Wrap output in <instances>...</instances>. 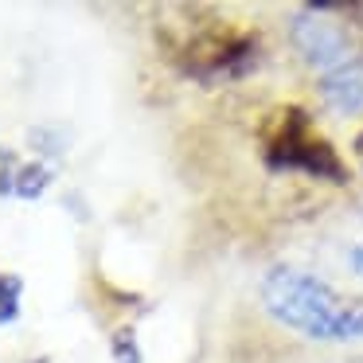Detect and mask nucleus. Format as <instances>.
<instances>
[{"mask_svg":"<svg viewBox=\"0 0 363 363\" xmlns=\"http://www.w3.org/2000/svg\"><path fill=\"white\" fill-rule=\"evenodd\" d=\"M347 12L308 4L293 16L289 35L320 79L324 102L336 113H363V20H347Z\"/></svg>","mask_w":363,"mask_h":363,"instance_id":"f257e3e1","label":"nucleus"},{"mask_svg":"<svg viewBox=\"0 0 363 363\" xmlns=\"http://www.w3.org/2000/svg\"><path fill=\"white\" fill-rule=\"evenodd\" d=\"M262 308L277 324L308 340H328V344L363 340V297H347L305 269H269L262 281Z\"/></svg>","mask_w":363,"mask_h":363,"instance_id":"f03ea898","label":"nucleus"},{"mask_svg":"<svg viewBox=\"0 0 363 363\" xmlns=\"http://www.w3.org/2000/svg\"><path fill=\"white\" fill-rule=\"evenodd\" d=\"M262 160L274 172H301L332 184L347 180L344 160L313 129V121L301 106H281L266 118V125H262Z\"/></svg>","mask_w":363,"mask_h":363,"instance_id":"7ed1b4c3","label":"nucleus"},{"mask_svg":"<svg viewBox=\"0 0 363 363\" xmlns=\"http://www.w3.org/2000/svg\"><path fill=\"white\" fill-rule=\"evenodd\" d=\"M168 55L180 63L184 74L196 79H223V74H242L258 55L254 32L227 24V20H196L184 28V35L168 40Z\"/></svg>","mask_w":363,"mask_h":363,"instance_id":"20e7f679","label":"nucleus"},{"mask_svg":"<svg viewBox=\"0 0 363 363\" xmlns=\"http://www.w3.org/2000/svg\"><path fill=\"white\" fill-rule=\"evenodd\" d=\"M51 184V172L40 164H24L20 157H12L9 149H0V191L4 196H40L43 188Z\"/></svg>","mask_w":363,"mask_h":363,"instance_id":"39448f33","label":"nucleus"},{"mask_svg":"<svg viewBox=\"0 0 363 363\" xmlns=\"http://www.w3.org/2000/svg\"><path fill=\"white\" fill-rule=\"evenodd\" d=\"M20 297H24V281L16 274H0V324H12L20 316Z\"/></svg>","mask_w":363,"mask_h":363,"instance_id":"423d86ee","label":"nucleus"},{"mask_svg":"<svg viewBox=\"0 0 363 363\" xmlns=\"http://www.w3.org/2000/svg\"><path fill=\"white\" fill-rule=\"evenodd\" d=\"M352 266H355V274H363V246H359V250H352Z\"/></svg>","mask_w":363,"mask_h":363,"instance_id":"0eeeda50","label":"nucleus"}]
</instances>
